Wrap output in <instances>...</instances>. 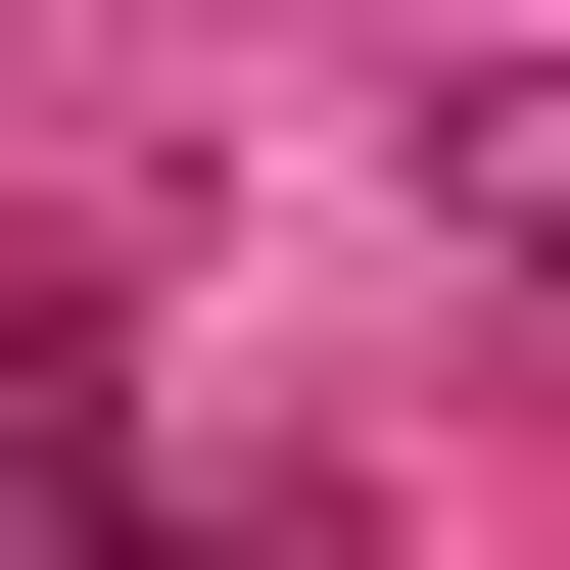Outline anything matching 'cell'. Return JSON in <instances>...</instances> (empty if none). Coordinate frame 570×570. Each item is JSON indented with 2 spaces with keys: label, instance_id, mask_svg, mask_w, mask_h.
<instances>
[{
  "label": "cell",
  "instance_id": "obj_2",
  "mask_svg": "<svg viewBox=\"0 0 570 570\" xmlns=\"http://www.w3.org/2000/svg\"><path fill=\"white\" fill-rule=\"evenodd\" d=\"M0 570H238V523H142V475H48V523H0Z\"/></svg>",
  "mask_w": 570,
  "mask_h": 570
},
{
  "label": "cell",
  "instance_id": "obj_1",
  "mask_svg": "<svg viewBox=\"0 0 570 570\" xmlns=\"http://www.w3.org/2000/svg\"><path fill=\"white\" fill-rule=\"evenodd\" d=\"M48 475H142V333H96L48 238H0V523H48Z\"/></svg>",
  "mask_w": 570,
  "mask_h": 570
}]
</instances>
